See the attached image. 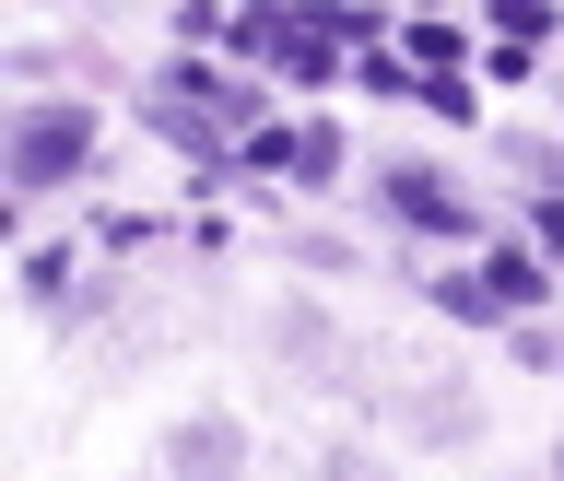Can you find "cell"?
<instances>
[{"label":"cell","mask_w":564,"mask_h":481,"mask_svg":"<svg viewBox=\"0 0 564 481\" xmlns=\"http://www.w3.org/2000/svg\"><path fill=\"white\" fill-rule=\"evenodd\" d=\"M0 165H12L24 200H35V188H59V176H83V165H95V106H24Z\"/></svg>","instance_id":"1"},{"label":"cell","mask_w":564,"mask_h":481,"mask_svg":"<svg viewBox=\"0 0 564 481\" xmlns=\"http://www.w3.org/2000/svg\"><path fill=\"white\" fill-rule=\"evenodd\" d=\"M377 200H388V223H412V236H470V200H458L435 165H388Z\"/></svg>","instance_id":"2"},{"label":"cell","mask_w":564,"mask_h":481,"mask_svg":"<svg viewBox=\"0 0 564 481\" xmlns=\"http://www.w3.org/2000/svg\"><path fill=\"white\" fill-rule=\"evenodd\" d=\"M165 470L176 481H236L247 470V435H236V423H176V435H165Z\"/></svg>","instance_id":"3"},{"label":"cell","mask_w":564,"mask_h":481,"mask_svg":"<svg viewBox=\"0 0 564 481\" xmlns=\"http://www.w3.org/2000/svg\"><path fill=\"white\" fill-rule=\"evenodd\" d=\"M435 317H470V329H494V317H518V306H506V294H494V282L447 271V282H435Z\"/></svg>","instance_id":"4"},{"label":"cell","mask_w":564,"mask_h":481,"mask_svg":"<svg viewBox=\"0 0 564 481\" xmlns=\"http://www.w3.org/2000/svg\"><path fill=\"white\" fill-rule=\"evenodd\" d=\"M482 282L506 294V306H541V259H518V247H494V259H482Z\"/></svg>","instance_id":"5"},{"label":"cell","mask_w":564,"mask_h":481,"mask_svg":"<svg viewBox=\"0 0 564 481\" xmlns=\"http://www.w3.org/2000/svg\"><path fill=\"white\" fill-rule=\"evenodd\" d=\"M482 12H494L506 35H541V24H553V0H482Z\"/></svg>","instance_id":"6"},{"label":"cell","mask_w":564,"mask_h":481,"mask_svg":"<svg viewBox=\"0 0 564 481\" xmlns=\"http://www.w3.org/2000/svg\"><path fill=\"white\" fill-rule=\"evenodd\" d=\"M317 481H388V470H377L365 447H329V470H317Z\"/></svg>","instance_id":"7"},{"label":"cell","mask_w":564,"mask_h":481,"mask_svg":"<svg viewBox=\"0 0 564 481\" xmlns=\"http://www.w3.org/2000/svg\"><path fill=\"white\" fill-rule=\"evenodd\" d=\"M553 481H564V447H553Z\"/></svg>","instance_id":"8"},{"label":"cell","mask_w":564,"mask_h":481,"mask_svg":"<svg viewBox=\"0 0 564 481\" xmlns=\"http://www.w3.org/2000/svg\"><path fill=\"white\" fill-rule=\"evenodd\" d=\"M553 376H564V352H553Z\"/></svg>","instance_id":"9"}]
</instances>
